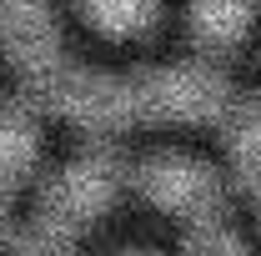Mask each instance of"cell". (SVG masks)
<instances>
[{"label": "cell", "instance_id": "obj_8", "mask_svg": "<svg viewBox=\"0 0 261 256\" xmlns=\"http://www.w3.org/2000/svg\"><path fill=\"white\" fill-rule=\"evenodd\" d=\"M5 226H10V216H5V191H0V236H5Z\"/></svg>", "mask_w": 261, "mask_h": 256}, {"label": "cell", "instance_id": "obj_5", "mask_svg": "<svg viewBox=\"0 0 261 256\" xmlns=\"http://www.w3.org/2000/svg\"><path fill=\"white\" fill-rule=\"evenodd\" d=\"M231 156L241 166L246 186L256 191V206H261V106H236L231 111Z\"/></svg>", "mask_w": 261, "mask_h": 256}, {"label": "cell", "instance_id": "obj_6", "mask_svg": "<svg viewBox=\"0 0 261 256\" xmlns=\"http://www.w3.org/2000/svg\"><path fill=\"white\" fill-rule=\"evenodd\" d=\"M86 15L111 35H130V31H141V25H151L156 0H86Z\"/></svg>", "mask_w": 261, "mask_h": 256}, {"label": "cell", "instance_id": "obj_1", "mask_svg": "<svg viewBox=\"0 0 261 256\" xmlns=\"http://www.w3.org/2000/svg\"><path fill=\"white\" fill-rule=\"evenodd\" d=\"M116 186H121L116 161H106V156L70 161L61 176H50V186H45V196H40V216H35V221H45V226H56V231H65V236H75L91 216H100V211L111 206Z\"/></svg>", "mask_w": 261, "mask_h": 256}, {"label": "cell", "instance_id": "obj_7", "mask_svg": "<svg viewBox=\"0 0 261 256\" xmlns=\"http://www.w3.org/2000/svg\"><path fill=\"white\" fill-rule=\"evenodd\" d=\"M186 256H246V246L231 236V231H221V226H201L191 241H186Z\"/></svg>", "mask_w": 261, "mask_h": 256}, {"label": "cell", "instance_id": "obj_4", "mask_svg": "<svg viewBox=\"0 0 261 256\" xmlns=\"http://www.w3.org/2000/svg\"><path fill=\"white\" fill-rule=\"evenodd\" d=\"M251 10H256V0H196L191 5L196 40H206V45H231L236 35L251 25Z\"/></svg>", "mask_w": 261, "mask_h": 256}, {"label": "cell", "instance_id": "obj_9", "mask_svg": "<svg viewBox=\"0 0 261 256\" xmlns=\"http://www.w3.org/2000/svg\"><path fill=\"white\" fill-rule=\"evenodd\" d=\"M126 256H141V251H126Z\"/></svg>", "mask_w": 261, "mask_h": 256}, {"label": "cell", "instance_id": "obj_3", "mask_svg": "<svg viewBox=\"0 0 261 256\" xmlns=\"http://www.w3.org/2000/svg\"><path fill=\"white\" fill-rule=\"evenodd\" d=\"M35 156H40V136H35L31 111L15 100H0V191L20 186L31 176Z\"/></svg>", "mask_w": 261, "mask_h": 256}, {"label": "cell", "instance_id": "obj_2", "mask_svg": "<svg viewBox=\"0 0 261 256\" xmlns=\"http://www.w3.org/2000/svg\"><path fill=\"white\" fill-rule=\"evenodd\" d=\"M141 191H146V201H156L161 211L196 216V221H206L221 206L216 176L206 166H196V161H151L141 171Z\"/></svg>", "mask_w": 261, "mask_h": 256}]
</instances>
